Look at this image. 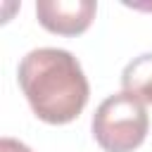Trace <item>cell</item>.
<instances>
[{
    "instance_id": "6da1fadb",
    "label": "cell",
    "mask_w": 152,
    "mask_h": 152,
    "mask_svg": "<svg viewBox=\"0 0 152 152\" xmlns=\"http://www.w3.org/2000/svg\"><path fill=\"white\" fill-rule=\"evenodd\" d=\"M17 76L33 114L45 124H69L88 104V78L69 50H31L19 62Z\"/></svg>"
},
{
    "instance_id": "7a4b0ae2",
    "label": "cell",
    "mask_w": 152,
    "mask_h": 152,
    "mask_svg": "<svg viewBox=\"0 0 152 152\" xmlns=\"http://www.w3.org/2000/svg\"><path fill=\"white\" fill-rule=\"evenodd\" d=\"M150 128L147 109L128 93L109 95L93 116V135L104 152H133L142 145Z\"/></svg>"
},
{
    "instance_id": "3957f363",
    "label": "cell",
    "mask_w": 152,
    "mask_h": 152,
    "mask_svg": "<svg viewBox=\"0 0 152 152\" xmlns=\"http://www.w3.org/2000/svg\"><path fill=\"white\" fill-rule=\"evenodd\" d=\"M97 5L93 0H38L36 17L43 28L59 36H78L95 19Z\"/></svg>"
},
{
    "instance_id": "277c9868",
    "label": "cell",
    "mask_w": 152,
    "mask_h": 152,
    "mask_svg": "<svg viewBox=\"0 0 152 152\" xmlns=\"http://www.w3.org/2000/svg\"><path fill=\"white\" fill-rule=\"evenodd\" d=\"M124 93L133 95L142 104H152V52L131 59L121 74Z\"/></svg>"
},
{
    "instance_id": "5b68a950",
    "label": "cell",
    "mask_w": 152,
    "mask_h": 152,
    "mask_svg": "<svg viewBox=\"0 0 152 152\" xmlns=\"http://www.w3.org/2000/svg\"><path fill=\"white\" fill-rule=\"evenodd\" d=\"M0 152H31V147H26L24 142H19L14 138H2L0 140Z\"/></svg>"
},
{
    "instance_id": "8992f818",
    "label": "cell",
    "mask_w": 152,
    "mask_h": 152,
    "mask_svg": "<svg viewBox=\"0 0 152 152\" xmlns=\"http://www.w3.org/2000/svg\"><path fill=\"white\" fill-rule=\"evenodd\" d=\"M128 7H135V10H145V12H152V2H135V5H128Z\"/></svg>"
}]
</instances>
